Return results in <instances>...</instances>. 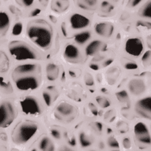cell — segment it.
<instances>
[{"label":"cell","mask_w":151,"mask_h":151,"mask_svg":"<svg viewBox=\"0 0 151 151\" xmlns=\"http://www.w3.org/2000/svg\"><path fill=\"white\" fill-rule=\"evenodd\" d=\"M9 77L17 94L39 92L45 84L42 62L14 63Z\"/></svg>","instance_id":"1"},{"label":"cell","mask_w":151,"mask_h":151,"mask_svg":"<svg viewBox=\"0 0 151 151\" xmlns=\"http://www.w3.org/2000/svg\"><path fill=\"white\" fill-rule=\"evenodd\" d=\"M24 39L32 44L47 58L51 57L56 47L55 32L50 21L42 17H32L23 30Z\"/></svg>","instance_id":"2"},{"label":"cell","mask_w":151,"mask_h":151,"mask_svg":"<svg viewBox=\"0 0 151 151\" xmlns=\"http://www.w3.org/2000/svg\"><path fill=\"white\" fill-rule=\"evenodd\" d=\"M82 106L65 98H61L50 109L46 120L54 124L69 127L83 120Z\"/></svg>","instance_id":"3"},{"label":"cell","mask_w":151,"mask_h":151,"mask_svg":"<svg viewBox=\"0 0 151 151\" xmlns=\"http://www.w3.org/2000/svg\"><path fill=\"white\" fill-rule=\"evenodd\" d=\"M6 51L14 63L21 62H43L47 55L21 37H14L8 42Z\"/></svg>","instance_id":"4"},{"label":"cell","mask_w":151,"mask_h":151,"mask_svg":"<svg viewBox=\"0 0 151 151\" xmlns=\"http://www.w3.org/2000/svg\"><path fill=\"white\" fill-rule=\"evenodd\" d=\"M42 120L21 116L12 126L10 139L16 146H25L40 133Z\"/></svg>","instance_id":"5"},{"label":"cell","mask_w":151,"mask_h":151,"mask_svg":"<svg viewBox=\"0 0 151 151\" xmlns=\"http://www.w3.org/2000/svg\"><path fill=\"white\" fill-rule=\"evenodd\" d=\"M16 100L21 116L46 120L48 109L39 92L17 94Z\"/></svg>","instance_id":"6"},{"label":"cell","mask_w":151,"mask_h":151,"mask_svg":"<svg viewBox=\"0 0 151 151\" xmlns=\"http://www.w3.org/2000/svg\"><path fill=\"white\" fill-rule=\"evenodd\" d=\"M60 60L65 65L84 67L87 65V58L83 52V47L67 40L61 44L60 47Z\"/></svg>","instance_id":"7"},{"label":"cell","mask_w":151,"mask_h":151,"mask_svg":"<svg viewBox=\"0 0 151 151\" xmlns=\"http://www.w3.org/2000/svg\"><path fill=\"white\" fill-rule=\"evenodd\" d=\"M43 75L45 83H63L66 80L65 65L58 57L47 58L43 62Z\"/></svg>","instance_id":"8"},{"label":"cell","mask_w":151,"mask_h":151,"mask_svg":"<svg viewBox=\"0 0 151 151\" xmlns=\"http://www.w3.org/2000/svg\"><path fill=\"white\" fill-rule=\"evenodd\" d=\"M62 98L83 106L91 98L88 90L80 80H65L61 83Z\"/></svg>","instance_id":"9"},{"label":"cell","mask_w":151,"mask_h":151,"mask_svg":"<svg viewBox=\"0 0 151 151\" xmlns=\"http://www.w3.org/2000/svg\"><path fill=\"white\" fill-rule=\"evenodd\" d=\"M20 117L16 96L5 98L0 101V128L6 129L12 127Z\"/></svg>","instance_id":"10"},{"label":"cell","mask_w":151,"mask_h":151,"mask_svg":"<svg viewBox=\"0 0 151 151\" xmlns=\"http://www.w3.org/2000/svg\"><path fill=\"white\" fill-rule=\"evenodd\" d=\"M132 99H137L150 94V80L142 76L132 74L124 83V87Z\"/></svg>","instance_id":"11"},{"label":"cell","mask_w":151,"mask_h":151,"mask_svg":"<svg viewBox=\"0 0 151 151\" xmlns=\"http://www.w3.org/2000/svg\"><path fill=\"white\" fill-rule=\"evenodd\" d=\"M123 55L134 60H139L146 48V41L139 35L125 38L123 43Z\"/></svg>","instance_id":"12"},{"label":"cell","mask_w":151,"mask_h":151,"mask_svg":"<svg viewBox=\"0 0 151 151\" xmlns=\"http://www.w3.org/2000/svg\"><path fill=\"white\" fill-rule=\"evenodd\" d=\"M101 71L103 79V86L112 91L117 88L118 85L121 83L124 72V69L119 63L114 61L109 66L102 68Z\"/></svg>","instance_id":"13"},{"label":"cell","mask_w":151,"mask_h":151,"mask_svg":"<svg viewBox=\"0 0 151 151\" xmlns=\"http://www.w3.org/2000/svg\"><path fill=\"white\" fill-rule=\"evenodd\" d=\"M132 113L136 119L150 122L151 120V96L150 94H146L132 101Z\"/></svg>","instance_id":"14"},{"label":"cell","mask_w":151,"mask_h":151,"mask_svg":"<svg viewBox=\"0 0 151 151\" xmlns=\"http://www.w3.org/2000/svg\"><path fill=\"white\" fill-rule=\"evenodd\" d=\"M42 101L49 110L59 99L62 98V89L60 83H45L40 91Z\"/></svg>","instance_id":"15"},{"label":"cell","mask_w":151,"mask_h":151,"mask_svg":"<svg viewBox=\"0 0 151 151\" xmlns=\"http://www.w3.org/2000/svg\"><path fill=\"white\" fill-rule=\"evenodd\" d=\"M68 28H65V30H62L64 32L63 35L65 36H68L67 38H68V28H70L71 30L73 31L72 35H73L74 33L78 32L87 30V28H89L91 24V21L89 17L86 16L85 14H80V13H73L68 17ZM72 35H71V36H72Z\"/></svg>","instance_id":"16"},{"label":"cell","mask_w":151,"mask_h":151,"mask_svg":"<svg viewBox=\"0 0 151 151\" xmlns=\"http://www.w3.org/2000/svg\"><path fill=\"white\" fill-rule=\"evenodd\" d=\"M107 48H108V43L106 40L94 37L89 42H87L85 45L83 49L85 56L87 58V61H89L90 60L102 56L104 52L107 51Z\"/></svg>","instance_id":"17"},{"label":"cell","mask_w":151,"mask_h":151,"mask_svg":"<svg viewBox=\"0 0 151 151\" xmlns=\"http://www.w3.org/2000/svg\"><path fill=\"white\" fill-rule=\"evenodd\" d=\"M132 127V131L135 140H136L140 146L144 147L149 146L150 145L151 139L150 134V127L147 124V121L136 119Z\"/></svg>","instance_id":"18"},{"label":"cell","mask_w":151,"mask_h":151,"mask_svg":"<svg viewBox=\"0 0 151 151\" xmlns=\"http://www.w3.org/2000/svg\"><path fill=\"white\" fill-rule=\"evenodd\" d=\"M93 34L101 40H111L115 35V26L109 21H99L94 25Z\"/></svg>","instance_id":"19"},{"label":"cell","mask_w":151,"mask_h":151,"mask_svg":"<svg viewBox=\"0 0 151 151\" xmlns=\"http://www.w3.org/2000/svg\"><path fill=\"white\" fill-rule=\"evenodd\" d=\"M94 37L93 32L87 29V30H83L74 33L73 35H72L69 40L73 41L74 43L83 48L85 45L87 44V42H89Z\"/></svg>","instance_id":"20"},{"label":"cell","mask_w":151,"mask_h":151,"mask_svg":"<svg viewBox=\"0 0 151 151\" xmlns=\"http://www.w3.org/2000/svg\"><path fill=\"white\" fill-rule=\"evenodd\" d=\"M118 63L124 70L130 72L132 74L138 73L141 70L138 60H134L124 55L120 56V61Z\"/></svg>","instance_id":"21"},{"label":"cell","mask_w":151,"mask_h":151,"mask_svg":"<svg viewBox=\"0 0 151 151\" xmlns=\"http://www.w3.org/2000/svg\"><path fill=\"white\" fill-rule=\"evenodd\" d=\"M0 92L4 94L6 98L14 97L17 95L16 91L9 77L5 75H0Z\"/></svg>","instance_id":"22"},{"label":"cell","mask_w":151,"mask_h":151,"mask_svg":"<svg viewBox=\"0 0 151 151\" xmlns=\"http://www.w3.org/2000/svg\"><path fill=\"white\" fill-rule=\"evenodd\" d=\"M50 10L57 14H65L70 8L69 0H50Z\"/></svg>","instance_id":"23"},{"label":"cell","mask_w":151,"mask_h":151,"mask_svg":"<svg viewBox=\"0 0 151 151\" xmlns=\"http://www.w3.org/2000/svg\"><path fill=\"white\" fill-rule=\"evenodd\" d=\"M13 64L14 62L7 51L0 50V75H6L9 73Z\"/></svg>","instance_id":"24"},{"label":"cell","mask_w":151,"mask_h":151,"mask_svg":"<svg viewBox=\"0 0 151 151\" xmlns=\"http://www.w3.org/2000/svg\"><path fill=\"white\" fill-rule=\"evenodd\" d=\"M11 27V19L6 12L0 11V39L8 34Z\"/></svg>","instance_id":"25"},{"label":"cell","mask_w":151,"mask_h":151,"mask_svg":"<svg viewBox=\"0 0 151 151\" xmlns=\"http://www.w3.org/2000/svg\"><path fill=\"white\" fill-rule=\"evenodd\" d=\"M39 150L40 151H55V145L51 137L47 134L42 135L39 142Z\"/></svg>","instance_id":"26"},{"label":"cell","mask_w":151,"mask_h":151,"mask_svg":"<svg viewBox=\"0 0 151 151\" xmlns=\"http://www.w3.org/2000/svg\"><path fill=\"white\" fill-rule=\"evenodd\" d=\"M76 3L80 9L84 11H94L99 6V0H76Z\"/></svg>","instance_id":"27"},{"label":"cell","mask_w":151,"mask_h":151,"mask_svg":"<svg viewBox=\"0 0 151 151\" xmlns=\"http://www.w3.org/2000/svg\"><path fill=\"white\" fill-rule=\"evenodd\" d=\"M138 61L141 70L150 71L151 66V50L147 48Z\"/></svg>","instance_id":"28"},{"label":"cell","mask_w":151,"mask_h":151,"mask_svg":"<svg viewBox=\"0 0 151 151\" xmlns=\"http://www.w3.org/2000/svg\"><path fill=\"white\" fill-rule=\"evenodd\" d=\"M139 15L142 18H146L150 20L151 18V2L150 0H147L139 10Z\"/></svg>","instance_id":"29"},{"label":"cell","mask_w":151,"mask_h":151,"mask_svg":"<svg viewBox=\"0 0 151 151\" xmlns=\"http://www.w3.org/2000/svg\"><path fill=\"white\" fill-rule=\"evenodd\" d=\"M78 140L80 142V146L83 147V148H87L89 147L90 146H91L92 144V139L91 138L89 134H87V132L84 131H81L79 134V137H78Z\"/></svg>","instance_id":"30"},{"label":"cell","mask_w":151,"mask_h":151,"mask_svg":"<svg viewBox=\"0 0 151 151\" xmlns=\"http://www.w3.org/2000/svg\"><path fill=\"white\" fill-rule=\"evenodd\" d=\"M124 118H119L117 119V122H116V128H117L118 132L120 133H127L130 129L129 124H127V121L124 120Z\"/></svg>","instance_id":"31"},{"label":"cell","mask_w":151,"mask_h":151,"mask_svg":"<svg viewBox=\"0 0 151 151\" xmlns=\"http://www.w3.org/2000/svg\"><path fill=\"white\" fill-rule=\"evenodd\" d=\"M50 137L54 139H61L62 137V133H61V130L58 128V126L56 124L51 125L50 127Z\"/></svg>","instance_id":"32"},{"label":"cell","mask_w":151,"mask_h":151,"mask_svg":"<svg viewBox=\"0 0 151 151\" xmlns=\"http://www.w3.org/2000/svg\"><path fill=\"white\" fill-rule=\"evenodd\" d=\"M24 26L21 22L15 24L12 28V35L14 37H20L21 33H23Z\"/></svg>","instance_id":"33"},{"label":"cell","mask_w":151,"mask_h":151,"mask_svg":"<svg viewBox=\"0 0 151 151\" xmlns=\"http://www.w3.org/2000/svg\"><path fill=\"white\" fill-rule=\"evenodd\" d=\"M14 1L19 7L24 8V9L32 7L35 2V0H14Z\"/></svg>","instance_id":"34"},{"label":"cell","mask_w":151,"mask_h":151,"mask_svg":"<svg viewBox=\"0 0 151 151\" xmlns=\"http://www.w3.org/2000/svg\"><path fill=\"white\" fill-rule=\"evenodd\" d=\"M107 144L110 148L113 150H119L120 149V143L115 137L113 135H111L107 139Z\"/></svg>","instance_id":"35"},{"label":"cell","mask_w":151,"mask_h":151,"mask_svg":"<svg viewBox=\"0 0 151 151\" xmlns=\"http://www.w3.org/2000/svg\"><path fill=\"white\" fill-rule=\"evenodd\" d=\"M101 10L103 13H110L113 9V6L108 1H103L101 3Z\"/></svg>","instance_id":"36"},{"label":"cell","mask_w":151,"mask_h":151,"mask_svg":"<svg viewBox=\"0 0 151 151\" xmlns=\"http://www.w3.org/2000/svg\"><path fill=\"white\" fill-rule=\"evenodd\" d=\"M122 146L125 150H129L132 147V140L129 137H124L122 139Z\"/></svg>","instance_id":"37"},{"label":"cell","mask_w":151,"mask_h":151,"mask_svg":"<svg viewBox=\"0 0 151 151\" xmlns=\"http://www.w3.org/2000/svg\"><path fill=\"white\" fill-rule=\"evenodd\" d=\"M142 1H143V0H130L128 5H129L130 7L134 8V7H136L138 6H139L140 3H141Z\"/></svg>","instance_id":"38"},{"label":"cell","mask_w":151,"mask_h":151,"mask_svg":"<svg viewBox=\"0 0 151 151\" xmlns=\"http://www.w3.org/2000/svg\"><path fill=\"white\" fill-rule=\"evenodd\" d=\"M0 139H2V141H7V140H8V137H7L6 133H5V132H1V133H0Z\"/></svg>","instance_id":"39"},{"label":"cell","mask_w":151,"mask_h":151,"mask_svg":"<svg viewBox=\"0 0 151 151\" xmlns=\"http://www.w3.org/2000/svg\"><path fill=\"white\" fill-rule=\"evenodd\" d=\"M39 2H40V3L42 5V6H47L49 3L50 0H39Z\"/></svg>","instance_id":"40"},{"label":"cell","mask_w":151,"mask_h":151,"mask_svg":"<svg viewBox=\"0 0 151 151\" xmlns=\"http://www.w3.org/2000/svg\"><path fill=\"white\" fill-rule=\"evenodd\" d=\"M0 151H6V147L4 146H0Z\"/></svg>","instance_id":"41"},{"label":"cell","mask_w":151,"mask_h":151,"mask_svg":"<svg viewBox=\"0 0 151 151\" xmlns=\"http://www.w3.org/2000/svg\"><path fill=\"white\" fill-rule=\"evenodd\" d=\"M60 151H73V150H70L68 148H63V149H61Z\"/></svg>","instance_id":"42"},{"label":"cell","mask_w":151,"mask_h":151,"mask_svg":"<svg viewBox=\"0 0 151 151\" xmlns=\"http://www.w3.org/2000/svg\"><path fill=\"white\" fill-rule=\"evenodd\" d=\"M11 151H19L18 150H17V149H12Z\"/></svg>","instance_id":"43"},{"label":"cell","mask_w":151,"mask_h":151,"mask_svg":"<svg viewBox=\"0 0 151 151\" xmlns=\"http://www.w3.org/2000/svg\"><path fill=\"white\" fill-rule=\"evenodd\" d=\"M32 151H38V150H36V149H33V150Z\"/></svg>","instance_id":"44"},{"label":"cell","mask_w":151,"mask_h":151,"mask_svg":"<svg viewBox=\"0 0 151 151\" xmlns=\"http://www.w3.org/2000/svg\"><path fill=\"white\" fill-rule=\"evenodd\" d=\"M113 151H119V150H113Z\"/></svg>","instance_id":"45"},{"label":"cell","mask_w":151,"mask_h":151,"mask_svg":"<svg viewBox=\"0 0 151 151\" xmlns=\"http://www.w3.org/2000/svg\"><path fill=\"white\" fill-rule=\"evenodd\" d=\"M90 151H94V150H90Z\"/></svg>","instance_id":"46"},{"label":"cell","mask_w":151,"mask_h":151,"mask_svg":"<svg viewBox=\"0 0 151 151\" xmlns=\"http://www.w3.org/2000/svg\"><path fill=\"white\" fill-rule=\"evenodd\" d=\"M4 1H7V0H4Z\"/></svg>","instance_id":"47"},{"label":"cell","mask_w":151,"mask_h":151,"mask_svg":"<svg viewBox=\"0 0 151 151\" xmlns=\"http://www.w3.org/2000/svg\"><path fill=\"white\" fill-rule=\"evenodd\" d=\"M0 4H1V3H0Z\"/></svg>","instance_id":"48"}]
</instances>
